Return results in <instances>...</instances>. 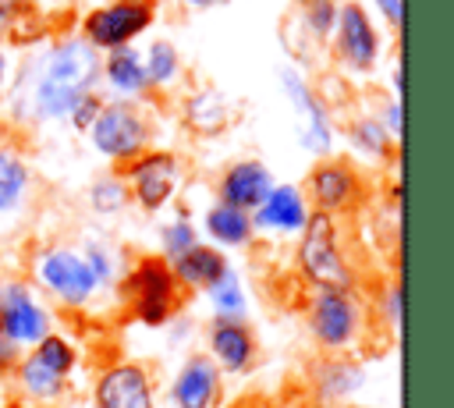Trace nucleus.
<instances>
[{"label": "nucleus", "mask_w": 454, "mask_h": 408, "mask_svg": "<svg viewBox=\"0 0 454 408\" xmlns=\"http://www.w3.org/2000/svg\"><path fill=\"white\" fill-rule=\"evenodd\" d=\"M153 18V4L149 0H121V4H110L96 14L85 18V35L96 43V46H124L131 35H138Z\"/></svg>", "instance_id": "obj_7"}, {"label": "nucleus", "mask_w": 454, "mask_h": 408, "mask_svg": "<svg viewBox=\"0 0 454 408\" xmlns=\"http://www.w3.org/2000/svg\"><path fill=\"white\" fill-rule=\"evenodd\" d=\"M39 280L67 305H85L99 287L89 263L71 248H50L39 259Z\"/></svg>", "instance_id": "obj_6"}, {"label": "nucleus", "mask_w": 454, "mask_h": 408, "mask_svg": "<svg viewBox=\"0 0 454 408\" xmlns=\"http://www.w3.org/2000/svg\"><path fill=\"white\" fill-rule=\"evenodd\" d=\"M89 131H92V145L103 156H110V160H131V156H138L142 145H145V138H149L145 121L131 106H124V103L99 106V114L89 124Z\"/></svg>", "instance_id": "obj_3"}, {"label": "nucleus", "mask_w": 454, "mask_h": 408, "mask_svg": "<svg viewBox=\"0 0 454 408\" xmlns=\"http://www.w3.org/2000/svg\"><path fill=\"white\" fill-rule=\"evenodd\" d=\"M96 114H99L96 96H82V99L71 106V121H74V128H89V124L96 121Z\"/></svg>", "instance_id": "obj_30"}, {"label": "nucleus", "mask_w": 454, "mask_h": 408, "mask_svg": "<svg viewBox=\"0 0 454 408\" xmlns=\"http://www.w3.org/2000/svg\"><path fill=\"white\" fill-rule=\"evenodd\" d=\"M124 199H128V188H124L117 177H103V181H96L92 192H89V202H92V209H99V213L121 209Z\"/></svg>", "instance_id": "obj_25"}, {"label": "nucleus", "mask_w": 454, "mask_h": 408, "mask_svg": "<svg viewBox=\"0 0 454 408\" xmlns=\"http://www.w3.org/2000/svg\"><path fill=\"white\" fill-rule=\"evenodd\" d=\"M227 270V259L209 245H192L184 255L174 259V277L188 287H209Z\"/></svg>", "instance_id": "obj_18"}, {"label": "nucleus", "mask_w": 454, "mask_h": 408, "mask_svg": "<svg viewBox=\"0 0 454 408\" xmlns=\"http://www.w3.org/2000/svg\"><path fill=\"white\" fill-rule=\"evenodd\" d=\"M174 404L177 408H216V397H220V369L213 358L206 355H192L177 380H174Z\"/></svg>", "instance_id": "obj_12"}, {"label": "nucleus", "mask_w": 454, "mask_h": 408, "mask_svg": "<svg viewBox=\"0 0 454 408\" xmlns=\"http://www.w3.org/2000/svg\"><path fill=\"white\" fill-rule=\"evenodd\" d=\"M85 263H89V270H92V277H96V284H110L114 280V263H110V255L103 252V248H89L85 255H82Z\"/></svg>", "instance_id": "obj_29"}, {"label": "nucleus", "mask_w": 454, "mask_h": 408, "mask_svg": "<svg viewBox=\"0 0 454 408\" xmlns=\"http://www.w3.org/2000/svg\"><path fill=\"white\" fill-rule=\"evenodd\" d=\"M96 408H156L149 373L131 362H117L96 380Z\"/></svg>", "instance_id": "obj_8"}, {"label": "nucleus", "mask_w": 454, "mask_h": 408, "mask_svg": "<svg viewBox=\"0 0 454 408\" xmlns=\"http://www.w3.org/2000/svg\"><path fill=\"white\" fill-rule=\"evenodd\" d=\"M18 362V344H11L7 337H4V330H0V369H7V365H14Z\"/></svg>", "instance_id": "obj_33"}, {"label": "nucleus", "mask_w": 454, "mask_h": 408, "mask_svg": "<svg viewBox=\"0 0 454 408\" xmlns=\"http://www.w3.org/2000/svg\"><path fill=\"white\" fill-rule=\"evenodd\" d=\"M11 408H28V404H11Z\"/></svg>", "instance_id": "obj_39"}, {"label": "nucleus", "mask_w": 454, "mask_h": 408, "mask_svg": "<svg viewBox=\"0 0 454 408\" xmlns=\"http://www.w3.org/2000/svg\"><path fill=\"white\" fill-rule=\"evenodd\" d=\"M383 316H387V323H390V326H401V284H390V287H387Z\"/></svg>", "instance_id": "obj_31"}, {"label": "nucleus", "mask_w": 454, "mask_h": 408, "mask_svg": "<svg viewBox=\"0 0 454 408\" xmlns=\"http://www.w3.org/2000/svg\"><path fill=\"white\" fill-rule=\"evenodd\" d=\"M206 291H209V302H213V309H216L220 319L241 323V316H245V294H241V280H238V273L231 266Z\"/></svg>", "instance_id": "obj_21"}, {"label": "nucleus", "mask_w": 454, "mask_h": 408, "mask_svg": "<svg viewBox=\"0 0 454 408\" xmlns=\"http://www.w3.org/2000/svg\"><path fill=\"white\" fill-rule=\"evenodd\" d=\"M351 135H355L358 149H365L369 156H383V153H387V145H390L387 128H380L376 121H358V124L351 128Z\"/></svg>", "instance_id": "obj_28"}, {"label": "nucleus", "mask_w": 454, "mask_h": 408, "mask_svg": "<svg viewBox=\"0 0 454 408\" xmlns=\"http://www.w3.org/2000/svg\"><path fill=\"white\" fill-rule=\"evenodd\" d=\"M312 199L319 202V213H333V209H344L355 192H358V181L351 174V167L344 163H323L312 170Z\"/></svg>", "instance_id": "obj_16"}, {"label": "nucleus", "mask_w": 454, "mask_h": 408, "mask_svg": "<svg viewBox=\"0 0 454 408\" xmlns=\"http://www.w3.org/2000/svg\"><path fill=\"white\" fill-rule=\"evenodd\" d=\"M309 4H333V0H309Z\"/></svg>", "instance_id": "obj_37"}, {"label": "nucleus", "mask_w": 454, "mask_h": 408, "mask_svg": "<svg viewBox=\"0 0 454 408\" xmlns=\"http://www.w3.org/2000/svg\"><path fill=\"white\" fill-rule=\"evenodd\" d=\"M25 184H28V167L14 153L0 149V213L14 209L21 202Z\"/></svg>", "instance_id": "obj_23"}, {"label": "nucleus", "mask_w": 454, "mask_h": 408, "mask_svg": "<svg viewBox=\"0 0 454 408\" xmlns=\"http://www.w3.org/2000/svg\"><path fill=\"white\" fill-rule=\"evenodd\" d=\"M106 78H110V85L121 89V92H138V89L145 85V67H142V60H138L135 50L117 46V50H110Z\"/></svg>", "instance_id": "obj_22"}, {"label": "nucleus", "mask_w": 454, "mask_h": 408, "mask_svg": "<svg viewBox=\"0 0 454 408\" xmlns=\"http://www.w3.org/2000/svg\"><path fill=\"white\" fill-rule=\"evenodd\" d=\"M284 89L294 103V117H298V142L309 149V153H326L330 149V124H326V114L319 106V99L309 92V85L294 75V71H284Z\"/></svg>", "instance_id": "obj_11"}, {"label": "nucleus", "mask_w": 454, "mask_h": 408, "mask_svg": "<svg viewBox=\"0 0 454 408\" xmlns=\"http://www.w3.org/2000/svg\"><path fill=\"white\" fill-rule=\"evenodd\" d=\"M177 71V53L170 43H153L149 46V64H145V78L153 82H170Z\"/></svg>", "instance_id": "obj_26"}, {"label": "nucleus", "mask_w": 454, "mask_h": 408, "mask_svg": "<svg viewBox=\"0 0 454 408\" xmlns=\"http://www.w3.org/2000/svg\"><path fill=\"white\" fill-rule=\"evenodd\" d=\"M18 380H21V390L32 397V401H57L60 394H64V380L67 376H60L57 369H50L39 355H25L21 362H18Z\"/></svg>", "instance_id": "obj_19"}, {"label": "nucleus", "mask_w": 454, "mask_h": 408, "mask_svg": "<svg viewBox=\"0 0 454 408\" xmlns=\"http://www.w3.org/2000/svg\"><path fill=\"white\" fill-rule=\"evenodd\" d=\"M206 231H209L220 245H245L248 234H252V220H248V213L216 202V206L206 213Z\"/></svg>", "instance_id": "obj_20"}, {"label": "nucleus", "mask_w": 454, "mask_h": 408, "mask_svg": "<svg viewBox=\"0 0 454 408\" xmlns=\"http://www.w3.org/2000/svg\"><path fill=\"white\" fill-rule=\"evenodd\" d=\"M305 220H309V209L294 184H273L255 209V227H266L277 234H294L305 227Z\"/></svg>", "instance_id": "obj_14"}, {"label": "nucleus", "mask_w": 454, "mask_h": 408, "mask_svg": "<svg viewBox=\"0 0 454 408\" xmlns=\"http://www.w3.org/2000/svg\"><path fill=\"white\" fill-rule=\"evenodd\" d=\"M309 326L323 348H348L358 333V302L351 291H316Z\"/></svg>", "instance_id": "obj_5"}, {"label": "nucleus", "mask_w": 454, "mask_h": 408, "mask_svg": "<svg viewBox=\"0 0 454 408\" xmlns=\"http://www.w3.org/2000/svg\"><path fill=\"white\" fill-rule=\"evenodd\" d=\"M192 245H199V238H195V227H192L188 220H174V224L163 227V252H167L170 263H174L177 255H184Z\"/></svg>", "instance_id": "obj_27"}, {"label": "nucleus", "mask_w": 454, "mask_h": 408, "mask_svg": "<svg viewBox=\"0 0 454 408\" xmlns=\"http://www.w3.org/2000/svg\"><path fill=\"white\" fill-rule=\"evenodd\" d=\"M298 266L316 291H351V270L337 248V227L330 213H312L301 227Z\"/></svg>", "instance_id": "obj_2"}, {"label": "nucleus", "mask_w": 454, "mask_h": 408, "mask_svg": "<svg viewBox=\"0 0 454 408\" xmlns=\"http://www.w3.org/2000/svg\"><path fill=\"white\" fill-rule=\"evenodd\" d=\"M380 7H383V14L394 21V25H401L404 21V7H401V0H376Z\"/></svg>", "instance_id": "obj_34"}, {"label": "nucleus", "mask_w": 454, "mask_h": 408, "mask_svg": "<svg viewBox=\"0 0 454 408\" xmlns=\"http://www.w3.org/2000/svg\"><path fill=\"white\" fill-rule=\"evenodd\" d=\"M362 383V373L348 362H330L323 365V376H319V390L326 401H337V397H348L355 387Z\"/></svg>", "instance_id": "obj_24"}, {"label": "nucleus", "mask_w": 454, "mask_h": 408, "mask_svg": "<svg viewBox=\"0 0 454 408\" xmlns=\"http://www.w3.org/2000/svg\"><path fill=\"white\" fill-rule=\"evenodd\" d=\"M188 4H195V7H209V4H220V0H188Z\"/></svg>", "instance_id": "obj_35"}, {"label": "nucleus", "mask_w": 454, "mask_h": 408, "mask_svg": "<svg viewBox=\"0 0 454 408\" xmlns=\"http://www.w3.org/2000/svg\"><path fill=\"white\" fill-rule=\"evenodd\" d=\"M333 21H337V46H340L344 60L355 67H369L376 60V32H372L365 11L358 4H348Z\"/></svg>", "instance_id": "obj_15"}, {"label": "nucleus", "mask_w": 454, "mask_h": 408, "mask_svg": "<svg viewBox=\"0 0 454 408\" xmlns=\"http://www.w3.org/2000/svg\"><path fill=\"white\" fill-rule=\"evenodd\" d=\"M0 78H4V57H0Z\"/></svg>", "instance_id": "obj_38"}, {"label": "nucleus", "mask_w": 454, "mask_h": 408, "mask_svg": "<svg viewBox=\"0 0 454 408\" xmlns=\"http://www.w3.org/2000/svg\"><path fill=\"white\" fill-rule=\"evenodd\" d=\"M0 330L11 344H39L50 333V316L25 284H0Z\"/></svg>", "instance_id": "obj_4"}, {"label": "nucleus", "mask_w": 454, "mask_h": 408, "mask_svg": "<svg viewBox=\"0 0 454 408\" xmlns=\"http://www.w3.org/2000/svg\"><path fill=\"white\" fill-rule=\"evenodd\" d=\"M96 75H99V57H96V50L89 43H78V39L60 43L50 53V60H46V67L39 75V85H35L39 114L43 117L71 114V106L82 96H89Z\"/></svg>", "instance_id": "obj_1"}, {"label": "nucleus", "mask_w": 454, "mask_h": 408, "mask_svg": "<svg viewBox=\"0 0 454 408\" xmlns=\"http://www.w3.org/2000/svg\"><path fill=\"white\" fill-rule=\"evenodd\" d=\"M131 192L145 209H160L163 202H170L174 188H177V160L170 153H149L138 156L128 170Z\"/></svg>", "instance_id": "obj_10"}, {"label": "nucleus", "mask_w": 454, "mask_h": 408, "mask_svg": "<svg viewBox=\"0 0 454 408\" xmlns=\"http://www.w3.org/2000/svg\"><path fill=\"white\" fill-rule=\"evenodd\" d=\"M270 188H273L270 170L259 160H241L220 177V202L248 213V209H259V202L270 195Z\"/></svg>", "instance_id": "obj_13"}, {"label": "nucleus", "mask_w": 454, "mask_h": 408, "mask_svg": "<svg viewBox=\"0 0 454 408\" xmlns=\"http://www.w3.org/2000/svg\"><path fill=\"white\" fill-rule=\"evenodd\" d=\"M128 287L135 291V312L142 316V323L156 326V323H163V319L170 316V302H174V273H170L167 263H160V259H145V263L131 273Z\"/></svg>", "instance_id": "obj_9"}, {"label": "nucleus", "mask_w": 454, "mask_h": 408, "mask_svg": "<svg viewBox=\"0 0 454 408\" xmlns=\"http://www.w3.org/2000/svg\"><path fill=\"white\" fill-rule=\"evenodd\" d=\"M209 348H213V358L220 362V369L227 373H241L248 362H252V333L241 326V323H231V319H216L213 330H209Z\"/></svg>", "instance_id": "obj_17"}, {"label": "nucleus", "mask_w": 454, "mask_h": 408, "mask_svg": "<svg viewBox=\"0 0 454 408\" xmlns=\"http://www.w3.org/2000/svg\"><path fill=\"white\" fill-rule=\"evenodd\" d=\"M333 4H312V11H309V28H316V32H326L330 25H333Z\"/></svg>", "instance_id": "obj_32"}, {"label": "nucleus", "mask_w": 454, "mask_h": 408, "mask_svg": "<svg viewBox=\"0 0 454 408\" xmlns=\"http://www.w3.org/2000/svg\"><path fill=\"white\" fill-rule=\"evenodd\" d=\"M14 4H25V0H0V7H14Z\"/></svg>", "instance_id": "obj_36"}]
</instances>
